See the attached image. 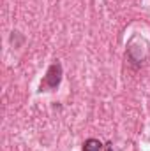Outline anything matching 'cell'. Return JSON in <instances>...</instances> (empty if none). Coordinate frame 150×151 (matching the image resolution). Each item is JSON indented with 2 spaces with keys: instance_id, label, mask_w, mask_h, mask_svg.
I'll list each match as a JSON object with an SVG mask.
<instances>
[{
  "instance_id": "1",
  "label": "cell",
  "mask_w": 150,
  "mask_h": 151,
  "mask_svg": "<svg viewBox=\"0 0 150 151\" xmlns=\"http://www.w3.org/2000/svg\"><path fill=\"white\" fill-rule=\"evenodd\" d=\"M62 76H64L62 63H60L58 60H55V62L48 67L46 74L42 77V81H41V84H39V91H41V93H42V91H55V90L60 86V83H62Z\"/></svg>"
},
{
  "instance_id": "2",
  "label": "cell",
  "mask_w": 150,
  "mask_h": 151,
  "mask_svg": "<svg viewBox=\"0 0 150 151\" xmlns=\"http://www.w3.org/2000/svg\"><path fill=\"white\" fill-rule=\"evenodd\" d=\"M83 151H103V142L99 139L90 137L83 142Z\"/></svg>"
},
{
  "instance_id": "3",
  "label": "cell",
  "mask_w": 150,
  "mask_h": 151,
  "mask_svg": "<svg viewBox=\"0 0 150 151\" xmlns=\"http://www.w3.org/2000/svg\"><path fill=\"white\" fill-rule=\"evenodd\" d=\"M106 151H117V150H115V148H113V144H111V142H110V144H108V146H106Z\"/></svg>"
}]
</instances>
